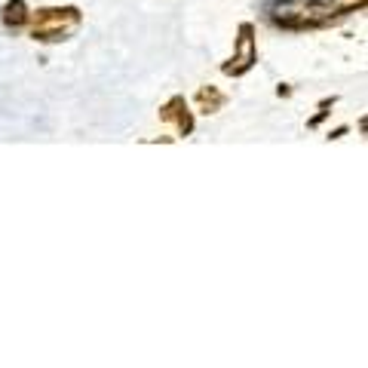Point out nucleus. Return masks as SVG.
<instances>
[{
  "instance_id": "obj_3",
  "label": "nucleus",
  "mask_w": 368,
  "mask_h": 368,
  "mask_svg": "<svg viewBox=\"0 0 368 368\" xmlns=\"http://www.w3.org/2000/svg\"><path fill=\"white\" fill-rule=\"evenodd\" d=\"M255 65H258V28L255 22H239L236 37H233V52H230L227 62H221V74L239 80Z\"/></svg>"
},
{
  "instance_id": "obj_1",
  "label": "nucleus",
  "mask_w": 368,
  "mask_h": 368,
  "mask_svg": "<svg viewBox=\"0 0 368 368\" xmlns=\"http://www.w3.org/2000/svg\"><path fill=\"white\" fill-rule=\"evenodd\" d=\"M261 19L273 31L289 34L322 31L344 22V16L328 0H261Z\"/></svg>"
},
{
  "instance_id": "obj_8",
  "label": "nucleus",
  "mask_w": 368,
  "mask_h": 368,
  "mask_svg": "<svg viewBox=\"0 0 368 368\" xmlns=\"http://www.w3.org/2000/svg\"><path fill=\"white\" fill-rule=\"evenodd\" d=\"M328 3L335 6L344 19H347V16H353V13H362V9L368 6V0H328Z\"/></svg>"
},
{
  "instance_id": "obj_9",
  "label": "nucleus",
  "mask_w": 368,
  "mask_h": 368,
  "mask_svg": "<svg viewBox=\"0 0 368 368\" xmlns=\"http://www.w3.org/2000/svg\"><path fill=\"white\" fill-rule=\"evenodd\" d=\"M344 135H350V126H338V129H328V135H325V141H341Z\"/></svg>"
},
{
  "instance_id": "obj_10",
  "label": "nucleus",
  "mask_w": 368,
  "mask_h": 368,
  "mask_svg": "<svg viewBox=\"0 0 368 368\" xmlns=\"http://www.w3.org/2000/svg\"><path fill=\"white\" fill-rule=\"evenodd\" d=\"M292 92H295V89H292L289 83H279V86H276V98H292Z\"/></svg>"
},
{
  "instance_id": "obj_2",
  "label": "nucleus",
  "mask_w": 368,
  "mask_h": 368,
  "mask_svg": "<svg viewBox=\"0 0 368 368\" xmlns=\"http://www.w3.org/2000/svg\"><path fill=\"white\" fill-rule=\"evenodd\" d=\"M83 28V9L74 3H59V6H40L31 9L28 19V37L40 46H55L71 40Z\"/></svg>"
},
{
  "instance_id": "obj_11",
  "label": "nucleus",
  "mask_w": 368,
  "mask_h": 368,
  "mask_svg": "<svg viewBox=\"0 0 368 368\" xmlns=\"http://www.w3.org/2000/svg\"><path fill=\"white\" fill-rule=\"evenodd\" d=\"M172 141H175L172 135H160V138H147L144 144H172Z\"/></svg>"
},
{
  "instance_id": "obj_7",
  "label": "nucleus",
  "mask_w": 368,
  "mask_h": 368,
  "mask_svg": "<svg viewBox=\"0 0 368 368\" xmlns=\"http://www.w3.org/2000/svg\"><path fill=\"white\" fill-rule=\"evenodd\" d=\"M335 105H338V95H325V98H319L316 114L307 120V129H310V132H313V129H319V126L328 120V114H331V108H335Z\"/></svg>"
},
{
  "instance_id": "obj_6",
  "label": "nucleus",
  "mask_w": 368,
  "mask_h": 368,
  "mask_svg": "<svg viewBox=\"0 0 368 368\" xmlns=\"http://www.w3.org/2000/svg\"><path fill=\"white\" fill-rule=\"evenodd\" d=\"M227 101H230V95H227L224 89L212 86V83L200 86V89H197V95H193V105H197V111L206 114V117H212V114L224 111V108H227Z\"/></svg>"
},
{
  "instance_id": "obj_4",
  "label": "nucleus",
  "mask_w": 368,
  "mask_h": 368,
  "mask_svg": "<svg viewBox=\"0 0 368 368\" xmlns=\"http://www.w3.org/2000/svg\"><path fill=\"white\" fill-rule=\"evenodd\" d=\"M160 123H172L178 129V138H190L197 129V114L190 111V101L184 95H169L157 111Z\"/></svg>"
},
{
  "instance_id": "obj_5",
  "label": "nucleus",
  "mask_w": 368,
  "mask_h": 368,
  "mask_svg": "<svg viewBox=\"0 0 368 368\" xmlns=\"http://www.w3.org/2000/svg\"><path fill=\"white\" fill-rule=\"evenodd\" d=\"M28 19H31V6L28 0H3V6H0V25L6 31H25L28 28Z\"/></svg>"
}]
</instances>
